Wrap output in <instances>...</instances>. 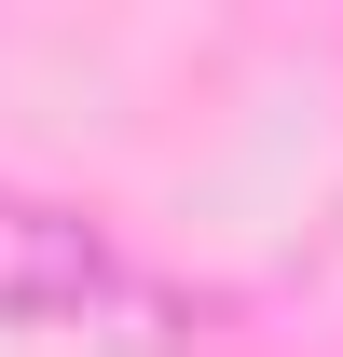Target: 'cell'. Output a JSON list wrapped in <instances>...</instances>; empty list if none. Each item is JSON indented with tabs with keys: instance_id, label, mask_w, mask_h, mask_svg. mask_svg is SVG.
<instances>
[{
	"instance_id": "obj_1",
	"label": "cell",
	"mask_w": 343,
	"mask_h": 357,
	"mask_svg": "<svg viewBox=\"0 0 343 357\" xmlns=\"http://www.w3.org/2000/svg\"><path fill=\"white\" fill-rule=\"evenodd\" d=\"M110 303V234L83 206L42 192H0V330H42V316H96Z\"/></svg>"
}]
</instances>
